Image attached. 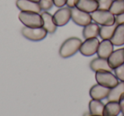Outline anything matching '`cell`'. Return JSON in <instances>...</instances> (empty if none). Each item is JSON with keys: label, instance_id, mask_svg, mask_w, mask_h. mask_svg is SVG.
<instances>
[{"label": "cell", "instance_id": "6da1fadb", "mask_svg": "<svg viewBox=\"0 0 124 116\" xmlns=\"http://www.w3.org/2000/svg\"><path fill=\"white\" fill-rule=\"evenodd\" d=\"M82 43V40L78 37H70L66 39L60 48V56L63 58H67L73 56L79 51Z\"/></svg>", "mask_w": 124, "mask_h": 116}, {"label": "cell", "instance_id": "7a4b0ae2", "mask_svg": "<svg viewBox=\"0 0 124 116\" xmlns=\"http://www.w3.org/2000/svg\"><path fill=\"white\" fill-rule=\"evenodd\" d=\"M92 20L100 26H111L116 24V16L110 10L98 9L91 13Z\"/></svg>", "mask_w": 124, "mask_h": 116}, {"label": "cell", "instance_id": "3957f363", "mask_svg": "<svg viewBox=\"0 0 124 116\" xmlns=\"http://www.w3.org/2000/svg\"><path fill=\"white\" fill-rule=\"evenodd\" d=\"M19 20L25 26L27 27L36 28L43 26V19L39 13L21 11L19 14Z\"/></svg>", "mask_w": 124, "mask_h": 116}, {"label": "cell", "instance_id": "277c9868", "mask_svg": "<svg viewBox=\"0 0 124 116\" xmlns=\"http://www.w3.org/2000/svg\"><path fill=\"white\" fill-rule=\"evenodd\" d=\"M95 80L97 83L111 89L119 83V80L111 71L100 70L95 72Z\"/></svg>", "mask_w": 124, "mask_h": 116}, {"label": "cell", "instance_id": "5b68a950", "mask_svg": "<svg viewBox=\"0 0 124 116\" xmlns=\"http://www.w3.org/2000/svg\"><path fill=\"white\" fill-rule=\"evenodd\" d=\"M21 34L24 37L30 41L38 42L44 39L48 35V31L42 26V27H27L24 26L21 29Z\"/></svg>", "mask_w": 124, "mask_h": 116}, {"label": "cell", "instance_id": "8992f818", "mask_svg": "<svg viewBox=\"0 0 124 116\" xmlns=\"http://www.w3.org/2000/svg\"><path fill=\"white\" fill-rule=\"evenodd\" d=\"M100 43V42L97 37L85 39V41L83 42L81 47H80L79 52L83 56H93V54L97 53Z\"/></svg>", "mask_w": 124, "mask_h": 116}, {"label": "cell", "instance_id": "52a82bcc", "mask_svg": "<svg viewBox=\"0 0 124 116\" xmlns=\"http://www.w3.org/2000/svg\"><path fill=\"white\" fill-rule=\"evenodd\" d=\"M71 20L76 25L83 27L91 23L93 21L91 14L82 11L77 8L71 9Z\"/></svg>", "mask_w": 124, "mask_h": 116}, {"label": "cell", "instance_id": "ba28073f", "mask_svg": "<svg viewBox=\"0 0 124 116\" xmlns=\"http://www.w3.org/2000/svg\"><path fill=\"white\" fill-rule=\"evenodd\" d=\"M54 21L57 26H64L71 20V9L69 7H62L53 15Z\"/></svg>", "mask_w": 124, "mask_h": 116}, {"label": "cell", "instance_id": "9c48e42d", "mask_svg": "<svg viewBox=\"0 0 124 116\" xmlns=\"http://www.w3.org/2000/svg\"><path fill=\"white\" fill-rule=\"evenodd\" d=\"M16 7L24 12H34L40 14L42 11L39 3L33 2L31 0H16Z\"/></svg>", "mask_w": 124, "mask_h": 116}, {"label": "cell", "instance_id": "30bf717a", "mask_svg": "<svg viewBox=\"0 0 124 116\" xmlns=\"http://www.w3.org/2000/svg\"><path fill=\"white\" fill-rule=\"evenodd\" d=\"M110 67L112 70L119 67L124 64V48H119L111 53V54L107 58Z\"/></svg>", "mask_w": 124, "mask_h": 116}, {"label": "cell", "instance_id": "8fae6325", "mask_svg": "<svg viewBox=\"0 0 124 116\" xmlns=\"http://www.w3.org/2000/svg\"><path fill=\"white\" fill-rule=\"evenodd\" d=\"M110 88L105 87L102 85L97 83L96 85H93L90 88L89 95L92 99H96V100H103L107 98L110 92Z\"/></svg>", "mask_w": 124, "mask_h": 116}, {"label": "cell", "instance_id": "7c38bea8", "mask_svg": "<svg viewBox=\"0 0 124 116\" xmlns=\"http://www.w3.org/2000/svg\"><path fill=\"white\" fill-rule=\"evenodd\" d=\"M75 8L91 14L99 9V4L97 0H77Z\"/></svg>", "mask_w": 124, "mask_h": 116}, {"label": "cell", "instance_id": "4fadbf2b", "mask_svg": "<svg viewBox=\"0 0 124 116\" xmlns=\"http://www.w3.org/2000/svg\"><path fill=\"white\" fill-rule=\"evenodd\" d=\"M114 51V45L110 40H102L100 43L97 51L98 57L103 58H108L109 56Z\"/></svg>", "mask_w": 124, "mask_h": 116}, {"label": "cell", "instance_id": "5bb4252c", "mask_svg": "<svg viewBox=\"0 0 124 116\" xmlns=\"http://www.w3.org/2000/svg\"><path fill=\"white\" fill-rule=\"evenodd\" d=\"M41 16L43 19V27L48 31V33H50V34L54 33L58 26L54 21L53 15L48 11H43Z\"/></svg>", "mask_w": 124, "mask_h": 116}, {"label": "cell", "instance_id": "9a60e30c", "mask_svg": "<svg viewBox=\"0 0 124 116\" xmlns=\"http://www.w3.org/2000/svg\"><path fill=\"white\" fill-rule=\"evenodd\" d=\"M89 66L90 69L94 72L100 71V70H108V71H112L113 70L109 65L107 58H100V57L92 60L90 62Z\"/></svg>", "mask_w": 124, "mask_h": 116}, {"label": "cell", "instance_id": "2e32d148", "mask_svg": "<svg viewBox=\"0 0 124 116\" xmlns=\"http://www.w3.org/2000/svg\"><path fill=\"white\" fill-rule=\"evenodd\" d=\"M110 41L114 46L124 45V23L117 25L113 33V36L110 38Z\"/></svg>", "mask_w": 124, "mask_h": 116}, {"label": "cell", "instance_id": "e0dca14e", "mask_svg": "<svg viewBox=\"0 0 124 116\" xmlns=\"http://www.w3.org/2000/svg\"><path fill=\"white\" fill-rule=\"evenodd\" d=\"M100 25L95 22H91L83 27V36L85 39L97 37L100 35Z\"/></svg>", "mask_w": 124, "mask_h": 116}, {"label": "cell", "instance_id": "ac0fdd59", "mask_svg": "<svg viewBox=\"0 0 124 116\" xmlns=\"http://www.w3.org/2000/svg\"><path fill=\"white\" fill-rule=\"evenodd\" d=\"M121 113V108L119 105V102L108 101L105 105L103 116H118Z\"/></svg>", "mask_w": 124, "mask_h": 116}, {"label": "cell", "instance_id": "d6986e66", "mask_svg": "<svg viewBox=\"0 0 124 116\" xmlns=\"http://www.w3.org/2000/svg\"><path fill=\"white\" fill-rule=\"evenodd\" d=\"M122 93H124V82L121 81L116 87H114L110 90L109 95L107 97V100L118 102Z\"/></svg>", "mask_w": 124, "mask_h": 116}, {"label": "cell", "instance_id": "ffe728a7", "mask_svg": "<svg viewBox=\"0 0 124 116\" xmlns=\"http://www.w3.org/2000/svg\"><path fill=\"white\" fill-rule=\"evenodd\" d=\"M89 114L92 115H101L103 116L105 104L101 102V100L92 99L88 103Z\"/></svg>", "mask_w": 124, "mask_h": 116}, {"label": "cell", "instance_id": "44dd1931", "mask_svg": "<svg viewBox=\"0 0 124 116\" xmlns=\"http://www.w3.org/2000/svg\"><path fill=\"white\" fill-rule=\"evenodd\" d=\"M117 24L111 25V26H101L100 28V35L102 40H110L111 36H113V33L116 27Z\"/></svg>", "mask_w": 124, "mask_h": 116}, {"label": "cell", "instance_id": "7402d4cb", "mask_svg": "<svg viewBox=\"0 0 124 116\" xmlns=\"http://www.w3.org/2000/svg\"><path fill=\"white\" fill-rule=\"evenodd\" d=\"M109 10L115 16L124 13V0H113Z\"/></svg>", "mask_w": 124, "mask_h": 116}, {"label": "cell", "instance_id": "603a6c76", "mask_svg": "<svg viewBox=\"0 0 124 116\" xmlns=\"http://www.w3.org/2000/svg\"><path fill=\"white\" fill-rule=\"evenodd\" d=\"M39 5L43 11H48L53 7L54 2L53 0H40Z\"/></svg>", "mask_w": 124, "mask_h": 116}, {"label": "cell", "instance_id": "cb8c5ba5", "mask_svg": "<svg viewBox=\"0 0 124 116\" xmlns=\"http://www.w3.org/2000/svg\"><path fill=\"white\" fill-rule=\"evenodd\" d=\"M114 72H115V75L117 77V79L121 81L124 82V64L116 68L114 70Z\"/></svg>", "mask_w": 124, "mask_h": 116}, {"label": "cell", "instance_id": "d4e9b609", "mask_svg": "<svg viewBox=\"0 0 124 116\" xmlns=\"http://www.w3.org/2000/svg\"><path fill=\"white\" fill-rule=\"evenodd\" d=\"M99 4V9H105L109 10L110 7L111 5L113 0H97Z\"/></svg>", "mask_w": 124, "mask_h": 116}, {"label": "cell", "instance_id": "484cf974", "mask_svg": "<svg viewBox=\"0 0 124 116\" xmlns=\"http://www.w3.org/2000/svg\"><path fill=\"white\" fill-rule=\"evenodd\" d=\"M54 5L56 6L58 8H62L65 5H66V2L67 0H53Z\"/></svg>", "mask_w": 124, "mask_h": 116}, {"label": "cell", "instance_id": "4316f807", "mask_svg": "<svg viewBox=\"0 0 124 116\" xmlns=\"http://www.w3.org/2000/svg\"><path fill=\"white\" fill-rule=\"evenodd\" d=\"M119 105L121 108V112L122 113V114H124V93L122 94L120 99H119Z\"/></svg>", "mask_w": 124, "mask_h": 116}, {"label": "cell", "instance_id": "83f0119b", "mask_svg": "<svg viewBox=\"0 0 124 116\" xmlns=\"http://www.w3.org/2000/svg\"><path fill=\"white\" fill-rule=\"evenodd\" d=\"M116 23L117 25L124 23V13L122 14H120V15L116 16Z\"/></svg>", "mask_w": 124, "mask_h": 116}, {"label": "cell", "instance_id": "f1b7e54d", "mask_svg": "<svg viewBox=\"0 0 124 116\" xmlns=\"http://www.w3.org/2000/svg\"><path fill=\"white\" fill-rule=\"evenodd\" d=\"M76 2H77V0H67L66 5H67V7L71 8V9H73V8H75V6H76Z\"/></svg>", "mask_w": 124, "mask_h": 116}, {"label": "cell", "instance_id": "f546056e", "mask_svg": "<svg viewBox=\"0 0 124 116\" xmlns=\"http://www.w3.org/2000/svg\"><path fill=\"white\" fill-rule=\"evenodd\" d=\"M31 1H33V2H37V3H39L40 0H31Z\"/></svg>", "mask_w": 124, "mask_h": 116}, {"label": "cell", "instance_id": "4dcf8cb0", "mask_svg": "<svg viewBox=\"0 0 124 116\" xmlns=\"http://www.w3.org/2000/svg\"><path fill=\"white\" fill-rule=\"evenodd\" d=\"M88 116H101V115H92V114H90V115H88Z\"/></svg>", "mask_w": 124, "mask_h": 116}, {"label": "cell", "instance_id": "1f68e13d", "mask_svg": "<svg viewBox=\"0 0 124 116\" xmlns=\"http://www.w3.org/2000/svg\"><path fill=\"white\" fill-rule=\"evenodd\" d=\"M122 116H124V114H123V115H122Z\"/></svg>", "mask_w": 124, "mask_h": 116}]
</instances>
